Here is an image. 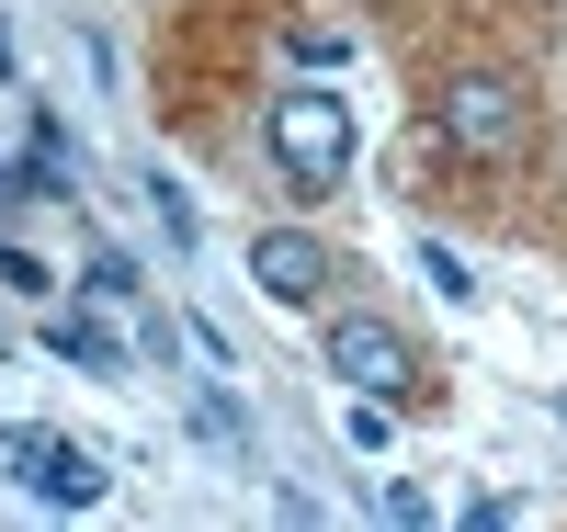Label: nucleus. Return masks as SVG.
I'll return each instance as SVG.
<instances>
[{
    "label": "nucleus",
    "mask_w": 567,
    "mask_h": 532,
    "mask_svg": "<svg viewBox=\"0 0 567 532\" xmlns=\"http://www.w3.org/2000/svg\"><path fill=\"white\" fill-rule=\"evenodd\" d=\"M261 148H272L284 181L318 205V192L352 181V148H363V136H352V103H341L329 80H296V91H272V103H261Z\"/></svg>",
    "instance_id": "nucleus-1"
},
{
    "label": "nucleus",
    "mask_w": 567,
    "mask_h": 532,
    "mask_svg": "<svg viewBox=\"0 0 567 532\" xmlns=\"http://www.w3.org/2000/svg\"><path fill=\"white\" fill-rule=\"evenodd\" d=\"M432 125H443V148H454V159L511 170V159L534 148V91H523V80H499V69H477V80H454L443 103H432Z\"/></svg>",
    "instance_id": "nucleus-2"
},
{
    "label": "nucleus",
    "mask_w": 567,
    "mask_h": 532,
    "mask_svg": "<svg viewBox=\"0 0 567 532\" xmlns=\"http://www.w3.org/2000/svg\"><path fill=\"white\" fill-rule=\"evenodd\" d=\"M329 374H341L352 385V397H420V352L398 341V328L386 317H329Z\"/></svg>",
    "instance_id": "nucleus-3"
},
{
    "label": "nucleus",
    "mask_w": 567,
    "mask_h": 532,
    "mask_svg": "<svg viewBox=\"0 0 567 532\" xmlns=\"http://www.w3.org/2000/svg\"><path fill=\"white\" fill-rule=\"evenodd\" d=\"M0 453H12V476H23V488H34L45 510H91V499L114 488V476H103V453L58 442V430H12V442H0Z\"/></svg>",
    "instance_id": "nucleus-4"
},
{
    "label": "nucleus",
    "mask_w": 567,
    "mask_h": 532,
    "mask_svg": "<svg viewBox=\"0 0 567 532\" xmlns=\"http://www.w3.org/2000/svg\"><path fill=\"white\" fill-rule=\"evenodd\" d=\"M250 283H261L272 306H329V283H341V261H329V250H318L307 227H261V238H250Z\"/></svg>",
    "instance_id": "nucleus-5"
},
{
    "label": "nucleus",
    "mask_w": 567,
    "mask_h": 532,
    "mask_svg": "<svg viewBox=\"0 0 567 532\" xmlns=\"http://www.w3.org/2000/svg\"><path fill=\"white\" fill-rule=\"evenodd\" d=\"M45 352H58V363H80V374H125V341H114V328L103 317H45Z\"/></svg>",
    "instance_id": "nucleus-6"
},
{
    "label": "nucleus",
    "mask_w": 567,
    "mask_h": 532,
    "mask_svg": "<svg viewBox=\"0 0 567 532\" xmlns=\"http://www.w3.org/2000/svg\"><path fill=\"white\" fill-rule=\"evenodd\" d=\"M148 205H159V227L182 238V250H194V238H205V216H194V192H182L171 170H148Z\"/></svg>",
    "instance_id": "nucleus-7"
},
{
    "label": "nucleus",
    "mask_w": 567,
    "mask_h": 532,
    "mask_svg": "<svg viewBox=\"0 0 567 532\" xmlns=\"http://www.w3.org/2000/svg\"><path fill=\"white\" fill-rule=\"evenodd\" d=\"M296 58H307V69H341L352 34H341V23H296Z\"/></svg>",
    "instance_id": "nucleus-8"
},
{
    "label": "nucleus",
    "mask_w": 567,
    "mask_h": 532,
    "mask_svg": "<svg viewBox=\"0 0 567 532\" xmlns=\"http://www.w3.org/2000/svg\"><path fill=\"white\" fill-rule=\"evenodd\" d=\"M80 283H91V295H114V306H125V295H136V261H125V250H91V272H80Z\"/></svg>",
    "instance_id": "nucleus-9"
},
{
    "label": "nucleus",
    "mask_w": 567,
    "mask_h": 532,
    "mask_svg": "<svg viewBox=\"0 0 567 532\" xmlns=\"http://www.w3.org/2000/svg\"><path fill=\"white\" fill-rule=\"evenodd\" d=\"M341 430H352V453H386V397H352Z\"/></svg>",
    "instance_id": "nucleus-10"
},
{
    "label": "nucleus",
    "mask_w": 567,
    "mask_h": 532,
    "mask_svg": "<svg viewBox=\"0 0 567 532\" xmlns=\"http://www.w3.org/2000/svg\"><path fill=\"white\" fill-rule=\"evenodd\" d=\"M420 272H432V295H477V283H465V261L443 250V238H420Z\"/></svg>",
    "instance_id": "nucleus-11"
},
{
    "label": "nucleus",
    "mask_w": 567,
    "mask_h": 532,
    "mask_svg": "<svg viewBox=\"0 0 567 532\" xmlns=\"http://www.w3.org/2000/svg\"><path fill=\"white\" fill-rule=\"evenodd\" d=\"M0 295H45V261L12 250V238H0Z\"/></svg>",
    "instance_id": "nucleus-12"
}]
</instances>
